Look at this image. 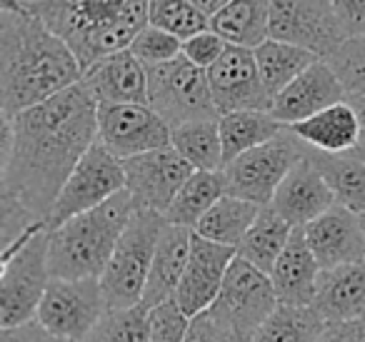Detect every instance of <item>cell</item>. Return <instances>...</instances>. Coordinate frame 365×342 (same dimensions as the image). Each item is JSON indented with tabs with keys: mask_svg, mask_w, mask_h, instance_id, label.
Returning a JSON list of instances; mask_svg holds the SVG:
<instances>
[{
	"mask_svg": "<svg viewBox=\"0 0 365 342\" xmlns=\"http://www.w3.org/2000/svg\"><path fill=\"white\" fill-rule=\"evenodd\" d=\"M8 120L13 150L0 167V197L48 222L66 180L98 140V100L81 81Z\"/></svg>",
	"mask_w": 365,
	"mask_h": 342,
	"instance_id": "obj_1",
	"label": "cell"
},
{
	"mask_svg": "<svg viewBox=\"0 0 365 342\" xmlns=\"http://www.w3.org/2000/svg\"><path fill=\"white\" fill-rule=\"evenodd\" d=\"M83 81L73 51L33 13L0 11V105L16 118Z\"/></svg>",
	"mask_w": 365,
	"mask_h": 342,
	"instance_id": "obj_2",
	"label": "cell"
},
{
	"mask_svg": "<svg viewBox=\"0 0 365 342\" xmlns=\"http://www.w3.org/2000/svg\"><path fill=\"white\" fill-rule=\"evenodd\" d=\"M26 11L71 48L83 76L103 58L128 51L148 26V0H53Z\"/></svg>",
	"mask_w": 365,
	"mask_h": 342,
	"instance_id": "obj_3",
	"label": "cell"
},
{
	"mask_svg": "<svg viewBox=\"0 0 365 342\" xmlns=\"http://www.w3.org/2000/svg\"><path fill=\"white\" fill-rule=\"evenodd\" d=\"M135 212L130 192L123 190L101 207L51 230L48 265L56 280H101L128 222Z\"/></svg>",
	"mask_w": 365,
	"mask_h": 342,
	"instance_id": "obj_4",
	"label": "cell"
},
{
	"mask_svg": "<svg viewBox=\"0 0 365 342\" xmlns=\"http://www.w3.org/2000/svg\"><path fill=\"white\" fill-rule=\"evenodd\" d=\"M51 230L48 222H38L23 232L0 255V330L21 327L36 320L38 307L51 285L48 265Z\"/></svg>",
	"mask_w": 365,
	"mask_h": 342,
	"instance_id": "obj_5",
	"label": "cell"
},
{
	"mask_svg": "<svg viewBox=\"0 0 365 342\" xmlns=\"http://www.w3.org/2000/svg\"><path fill=\"white\" fill-rule=\"evenodd\" d=\"M163 227H165V217L160 212H133L110 262L101 275L108 310H130L143 302Z\"/></svg>",
	"mask_w": 365,
	"mask_h": 342,
	"instance_id": "obj_6",
	"label": "cell"
},
{
	"mask_svg": "<svg viewBox=\"0 0 365 342\" xmlns=\"http://www.w3.org/2000/svg\"><path fill=\"white\" fill-rule=\"evenodd\" d=\"M148 105L173 128L193 120H218L208 71L193 66L185 56L148 68Z\"/></svg>",
	"mask_w": 365,
	"mask_h": 342,
	"instance_id": "obj_7",
	"label": "cell"
},
{
	"mask_svg": "<svg viewBox=\"0 0 365 342\" xmlns=\"http://www.w3.org/2000/svg\"><path fill=\"white\" fill-rule=\"evenodd\" d=\"M305 155H308V147L285 128L278 138L235 157L223 167L225 195L248 200L258 207H268L280 182Z\"/></svg>",
	"mask_w": 365,
	"mask_h": 342,
	"instance_id": "obj_8",
	"label": "cell"
},
{
	"mask_svg": "<svg viewBox=\"0 0 365 342\" xmlns=\"http://www.w3.org/2000/svg\"><path fill=\"white\" fill-rule=\"evenodd\" d=\"M278 305L280 302L275 297L270 275L235 255L218 300L205 312L243 342H253L263 322L273 315Z\"/></svg>",
	"mask_w": 365,
	"mask_h": 342,
	"instance_id": "obj_9",
	"label": "cell"
},
{
	"mask_svg": "<svg viewBox=\"0 0 365 342\" xmlns=\"http://www.w3.org/2000/svg\"><path fill=\"white\" fill-rule=\"evenodd\" d=\"M125 190V167L110 150L93 142V147L81 157L76 170L63 185L56 205L48 217V230H56L63 222L91 212Z\"/></svg>",
	"mask_w": 365,
	"mask_h": 342,
	"instance_id": "obj_10",
	"label": "cell"
},
{
	"mask_svg": "<svg viewBox=\"0 0 365 342\" xmlns=\"http://www.w3.org/2000/svg\"><path fill=\"white\" fill-rule=\"evenodd\" d=\"M101 280H56L48 285L36 320L66 342H83L108 315Z\"/></svg>",
	"mask_w": 365,
	"mask_h": 342,
	"instance_id": "obj_11",
	"label": "cell"
},
{
	"mask_svg": "<svg viewBox=\"0 0 365 342\" xmlns=\"http://www.w3.org/2000/svg\"><path fill=\"white\" fill-rule=\"evenodd\" d=\"M270 38L328 61L345 41L333 0H270Z\"/></svg>",
	"mask_w": 365,
	"mask_h": 342,
	"instance_id": "obj_12",
	"label": "cell"
},
{
	"mask_svg": "<svg viewBox=\"0 0 365 342\" xmlns=\"http://www.w3.org/2000/svg\"><path fill=\"white\" fill-rule=\"evenodd\" d=\"M98 142L118 160L170 147V125L150 105L98 103Z\"/></svg>",
	"mask_w": 365,
	"mask_h": 342,
	"instance_id": "obj_13",
	"label": "cell"
},
{
	"mask_svg": "<svg viewBox=\"0 0 365 342\" xmlns=\"http://www.w3.org/2000/svg\"><path fill=\"white\" fill-rule=\"evenodd\" d=\"M123 167H125V190L130 192L135 210H150L160 215H165L180 187L195 172L173 147H160L123 160Z\"/></svg>",
	"mask_w": 365,
	"mask_h": 342,
	"instance_id": "obj_14",
	"label": "cell"
},
{
	"mask_svg": "<svg viewBox=\"0 0 365 342\" xmlns=\"http://www.w3.org/2000/svg\"><path fill=\"white\" fill-rule=\"evenodd\" d=\"M208 83L220 115L240 110L270 113L273 98L263 86L255 53L248 48L228 46L225 56L208 71Z\"/></svg>",
	"mask_w": 365,
	"mask_h": 342,
	"instance_id": "obj_15",
	"label": "cell"
},
{
	"mask_svg": "<svg viewBox=\"0 0 365 342\" xmlns=\"http://www.w3.org/2000/svg\"><path fill=\"white\" fill-rule=\"evenodd\" d=\"M235 255H238L235 247L218 245V242L205 240L193 232L188 265H185L182 280L175 292V302L185 312V317L193 320L218 300Z\"/></svg>",
	"mask_w": 365,
	"mask_h": 342,
	"instance_id": "obj_16",
	"label": "cell"
},
{
	"mask_svg": "<svg viewBox=\"0 0 365 342\" xmlns=\"http://www.w3.org/2000/svg\"><path fill=\"white\" fill-rule=\"evenodd\" d=\"M343 100H348L343 83L338 81L330 63L320 58L308 71L300 73L285 90L275 95L273 105H270V115L283 128H290Z\"/></svg>",
	"mask_w": 365,
	"mask_h": 342,
	"instance_id": "obj_17",
	"label": "cell"
},
{
	"mask_svg": "<svg viewBox=\"0 0 365 342\" xmlns=\"http://www.w3.org/2000/svg\"><path fill=\"white\" fill-rule=\"evenodd\" d=\"M303 230L320 270L365 262L363 222H360V215L345 210L343 205H333L325 215L305 225Z\"/></svg>",
	"mask_w": 365,
	"mask_h": 342,
	"instance_id": "obj_18",
	"label": "cell"
},
{
	"mask_svg": "<svg viewBox=\"0 0 365 342\" xmlns=\"http://www.w3.org/2000/svg\"><path fill=\"white\" fill-rule=\"evenodd\" d=\"M335 202V195L310 155H305L293 170L288 172L280 187L275 190V197L270 202L275 212L283 220H288L293 227H305L320 215L330 210Z\"/></svg>",
	"mask_w": 365,
	"mask_h": 342,
	"instance_id": "obj_19",
	"label": "cell"
},
{
	"mask_svg": "<svg viewBox=\"0 0 365 342\" xmlns=\"http://www.w3.org/2000/svg\"><path fill=\"white\" fill-rule=\"evenodd\" d=\"M320 272L323 270H320L318 260H315L313 250H310L305 230L295 227L283 255L278 257L273 272H270L275 297H278L280 305L313 307Z\"/></svg>",
	"mask_w": 365,
	"mask_h": 342,
	"instance_id": "obj_20",
	"label": "cell"
},
{
	"mask_svg": "<svg viewBox=\"0 0 365 342\" xmlns=\"http://www.w3.org/2000/svg\"><path fill=\"white\" fill-rule=\"evenodd\" d=\"M313 310L323 317L325 325L365 320V262L320 272Z\"/></svg>",
	"mask_w": 365,
	"mask_h": 342,
	"instance_id": "obj_21",
	"label": "cell"
},
{
	"mask_svg": "<svg viewBox=\"0 0 365 342\" xmlns=\"http://www.w3.org/2000/svg\"><path fill=\"white\" fill-rule=\"evenodd\" d=\"M83 83L98 103L148 105V68L130 51L113 53L86 71Z\"/></svg>",
	"mask_w": 365,
	"mask_h": 342,
	"instance_id": "obj_22",
	"label": "cell"
},
{
	"mask_svg": "<svg viewBox=\"0 0 365 342\" xmlns=\"http://www.w3.org/2000/svg\"><path fill=\"white\" fill-rule=\"evenodd\" d=\"M190 245H193V230L190 227L165 222L155 247V257H153L140 307L153 310V307L163 305V302L175 300L178 285H180L182 272H185V265H188Z\"/></svg>",
	"mask_w": 365,
	"mask_h": 342,
	"instance_id": "obj_23",
	"label": "cell"
},
{
	"mask_svg": "<svg viewBox=\"0 0 365 342\" xmlns=\"http://www.w3.org/2000/svg\"><path fill=\"white\" fill-rule=\"evenodd\" d=\"M305 147L325 155H345L360 145L363 125L358 120V113L353 110L348 100L288 128Z\"/></svg>",
	"mask_w": 365,
	"mask_h": 342,
	"instance_id": "obj_24",
	"label": "cell"
},
{
	"mask_svg": "<svg viewBox=\"0 0 365 342\" xmlns=\"http://www.w3.org/2000/svg\"><path fill=\"white\" fill-rule=\"evenodd\" d=\"M210 31L228 46L255 51L270 38V0H230L210 18Z\"/></svg>",
	"mask_w": 365,
	"mask_h": 342,
	"instance_id": "obj_25",
	"label": "cell"
},
{
	"mask_svg": "<svg viewBox=\"0 0 365 342\" xmlns=\"http://www.w3.org/2000/svg\"><path fill=\"white\" fill-rule=\"evenodd\" d=\"M310 160L325 177L335 195V202L355 215H365V160L353 152L345 155H325L308 147Z\"/></svg>",
	"mask_w": 365,
	"mask_h": 342,
	"instance_id": "obj_26",
	"label": "cell"
},
{
	"mask_svg": "<svg viewBox=\"0 0 365 342\" xmlns=\"http://www.w3.org/2000/svg\"><path fill=\"white\" fill-rule=\"evenodd\" d=\"M220 140H223L225 165L235 157L265 145L285 130L270 113L265 110H240L220 115Z\"/></svg>",
	"mask_w": 365,
	"mask_h": 342,
	"instance_id": "obj_27",
	"label": "cell"
},
{
	"mask_svg": "<svg viewBox=\"0 0 365 342\" xmlns=\"http://www.w3.org/2000/svg\"><path fill=\"white\" fill-rule=\"evenodd\" d=\"M220 120V118H218ZM218 120H193L170 130V147L193 170L220 172L225 167Z\"/></svg>",
	"mask_w": 365,
	"mask_h": 342,
	"instance_id": "obj_28",
	"label": "cell"
},
{
	"mask_svg": "<svg viewBox=\"0 0 365 342\" xmlns=\"http://www.w3.org/2000/svg\"><path fill=\"white\" fill-rule=\"evenodd\" d=\"M293 230L295 227L290 225L288 220H283L273 207L270 205L263 207L258 220L253 222L248 235H245L243 242L238 245V257H243L245 262L258 267L260 272L270 275L275 262H278V257L283 255Z\"/></svg>",
	"mask_w": 365,
	"mask_h": 342,
	"instance_id": "obj_29",
	"label": "cell"
},
{
	"mask_svg": "<svg viewBox=\"0 0 365 342\" xmlns=\"http://www.w3.org/2000/svg\"><path fill=\"white\" fill-rule=\"evenodd\" d=\"M253 53H255L260 78H263V86L273 100L280 90H285V88L300 76V73H305L313 63L320 61L318 56H313V53L305 51V48L290 46V43H283V41H273V38H268V41L255 48Z\"/></svg>",
	"mask_w": 365,
	"mask_h": 342,
	"instance_id": "obj_30",
	"label": "cell"
},
{
	"mask_svg": "<svg viewBox=\"0 0 365 342\" xmlns=\"http://www.w3.org/2000/svg\"><path fill=\"white\" fill-rule=\"evenodd\" d=\"M225 195V177L220 172L195 170L190 180L180 187L173 205L165 210V222L195 230L198 222L208 215V210Z\"/></svg>",
	"mask_w": 365,
	"mask_h": 342,
	"instance_id": "obj_31",
	"label": "cell"
},
{
	"mask_svg": "<svg viewBox=\"0 0 365 342\" xmlns=\"http://www.w3.org/2000/svg\"><path fill=\"white\" fill-rule=\"evenodd\" d=\"M260 210H263V207L253 205V202H248V200L223 195L210 207L208 215L198 222V227H195L193 232L205 237V240H213V242H218V245H228L238 250L243 237L248 235L253 222L258 220Z\"/></svg>",
	"mask_w": 365,
	"mask_h": 342,
	"instance_id": "obj_32",
	"label": "cell"
},
{
	"mask_svg": "<svg viewBox=\"0 0 365 342\" xmlns=\"http://www.w3.org/2000/svg\"><path fill=\"white\" fill-rule=\"evenodd\" d=\"M325 330L328 325L313 307L278 305L253 342H318Z\"/></svg>",
	"mask_w": 365,
	"mask_h": 342,
	"instance_id": "obj_33",
	"label": "cell"
},
{
	"mask_svg": "<svg viewBox=\"0 0 365 342\" xmlns=\"http://www.w3.org/2000/svg\"><path fill=\"white\" fill-rule=\"evenodd\" d=\"M148 26H155L180 41H188L208 31L210 18L203 16L190 0H148Z\"/></svg>",
	"mask_w": 365,
	"mask_h": 342,
	"instance_id": "obj_34",
	"label": "cell"
},
{
	"mask_svg": "<svg viewBox=\"0 0 365 342\" xmlns=\"http://www.w3.org/2000/svg\"><path fill=\"white\" fill-rule=\"evenodd\" d=\"M83 342H148V310H110Z\"/></svg>",
	"mask_w": 365,
	"mask_h": 342,
	"instance_id": "obj_35",
	"label": "cell"
},
{
	"mask_svg": "<svg viewBox=\"0 0 365 342\" xmlns=\"http://www.w3.org/2000/svg\"><path fill=\"white\" fill-rule=\"evenodd\" d=\"M328 63L343 83L348 98L365 95V38H348L328 58Z\"/></svg>",
	"mask_w": 365,
	"mask_h": 342,
	"instance_id": "obj_36",
	"label": "cell"
},
{
	"mask_svg": "<svg viewBox=\"0 0 365 342\" xmlns=\"http://www.w3.org/2000/svg\"><path fill=\"white\" fill-rule=\"evenodd\" d=\"M128 51H130L145 68L163 66V63H170V61H175L178 56H182V41L155 26H145L133 38Z\"/></svg>",
	"mask_w": 365,
	"mask_h": 342,
	"instance_id": "obj_37",
	"label": "cell"
},
{
	"mask_svg": "<svg viewBox=\"0 0 365 342\" xmlns=\"http://www.w3.org/2000/svg\"><path fill=\"white\" fill-rule=\"evenodd\" d=\"M190 317L178 307L175 300L148 310V342H185Z\"/></svg>",
	"mask_w": 365,
	"mask_h": 342,
	"instance_id": "obj_38",
	"label": "cell"
},
{
	"mask_svg": "<svg viewBox=\"0 0 365 342\" xmlns=\"http://www.w3.org/2000/svg\"><path fill=\"white\" fill-rule=\"evenodd\" d=\"M225 51H228V43L218 33L210 31V28L198 33V36L188 38V41H182V56L188 58L193 66L203 68V71H210L225 56Z\"/></svg>",
	"mask_w": 365,
	"mask_h": 342,
	"instance_id": "obj_39",
	"label": "cell"
},
{
	"mask_svg": "<svg viewBox=\"0 0 365 342\" xmlns=\"http://www.w3.org/2000/svg\"><path fill=\"white\" fill-rule=\"evenodd\" d=\"M185 342H243L238 335L225 330L220 322H215L208 312H200L198 317L190 320V330Z\"/></svg>",
	"mask_w": 365,
	"mask_h": 342,
	"instance_id": "obj_40",
	"label": "cell"
},
{
	"mask_svg": "<svg viewBox=\"0 0 365 342\" xmlns=\"http://www.w3.org/2000/svg\"><path fill=\"white\" fill-rule=\"evenodd\" d=\"M335 16L348 38H365V0H333Z\"/></svg>",
	"mask_w": 365,
	"mask_h": 342,
	"instance_id": "obj_41",
	"label": "cell"
},
{
	"mask_svg": "<svg viewBox=\"0 0 365 342\" xmlns=\"http://www.w3.org/2000/svg\"><path fill=\"white\" fill-rule=\"evenodd\" d=\"M0 342H66V340L51 335L46 327H41V322L33 320L28 325L0 330Z\"/></svg>",
	"mask_w": 365,
	"mask_h": 342,
	"instance_id": "obj_42",
	"label": "cell"
},
{
	"mask_svg": "<svg viewBox=\"0 0 365 342\" xmlns=\"http://www.w3.org/2000/svg\"><path fill=\"white\" fill-rule=\"evenodd\" d=\"M318 342H365V320L328 325Z\"/></svg>",
	"mask_w": 365,
	"mask_h": 342,
	"instance_id": "obj_43",
	"label": "cell"
},
{
	"mask_svg": "<svg viewBox=\"0 0 365 342\" xmlns=\"http://www.w3.org/2000/svg\"><path fill=\"white\" fill-rule=\"evenodd\" d=\"M190 3H193V6L198 8L200 13H203V16L213 18L215 13H220L225 6H228L230 0H190Z\"/></svg>",
	"mask_w": 365,
	"mask_h": 342,
	"instance_id": "obj_44",
	"label": "cell"
},
{
	"mask_svg": "<svg viewBox=\"0 0 365 342\" xmlns=\"http://www.w3.org/2000/svg\"><path fill=\"white\" fill-rule=\"evenodd\" d=\"M348 103L353 105V110L358 113V120H360V125H363V130H365V95H360V98H348Z\"/></svg>",
	"mask_w": 365,
	"mask_h": 342,
	"instance_id": "obj_45",
	"label": "cell"
},
{
	"mask_svg": "<svg viewBox=\"0 0 365 342\" xmlns=\"http://www.w3.org/2000/svg\"><path fill=\"white\" fill-rule=\"evenodd\" d=\"M26 6H33V3H53V0H23Z\"/></svg>",
	"mask_w": 365,
	"mask_h": 342,
	"instance_id": "obj_46",
	"label": "cell"
},
{
	"mask_svg": "<svg viewBox=\"0 0 365 342\" xmlns=\"http://www.w3.org/2000/svg\"><path fill=\"white\" fill-rule=\"evenodd\" d=\"M355 155H358V157H363V160H365V147H355Z\"/></svg>",
	"mask_w": 365,
	"mask_h": 342,
	"instance_id": "obj_47",
	"label": "cell"
},
{
	"mask_svg": "<svg viewBox=\"0 0 365 342\" xmlns=\"http://www.w3.org/2000/svg\"><path fill=\"white\" fill-rule=\"evenodd\" d=\"M360 147H365V130H363V135H360Z\"/></svg>",
	"mask_w": 365,
	"mask_h": 342,
	"instance_id": "obj_48",
	"label": "cell"
},
{
	"mask_svg": "<svg viewBox=\"0 0 365 342\" xmlns=\"http://www.w3.org/2000/svg\"><path fill=\"white\" fill-rule=\"evenodd\" d=\"M360 222H363V230H365V215H360Z\"/></svg>",
	"mask_w": 365,
	"mask_h": 342,
	"instance_id": "obj_49",
	"label": "cell"
}]
</instances>
